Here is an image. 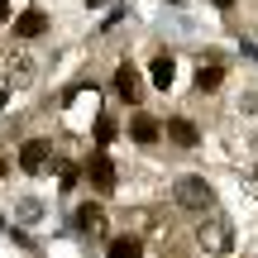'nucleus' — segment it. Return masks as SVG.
Wrapping results in <instances>:
<instances>
[{"mask_svg": "<svg viewBox=\"0 0 258 258\" xmlns=\"http://www.w3.org/2000/svg\"><path fill=\"white\" fill-rule=\"evenodd\" d=\"M196 244H201L206 253H230V249H234V230H230V220H225L220 211H206L201 225H196Z\"/></svg>", "mask_w": 258, "mask_h": 258, "instance_id": "nucleus-1", "label": "nucleus"}, {"mask_svg": "<svg viewBox=\"0 0 258 258\" xmlns=\"http://www.w3.org/2000/svg\"><path fill=\"white\" fill-rule=\"evenodd\" d=\"M172 201L182 206V211H196V215L215 211V191H211V182H206V177H177Z\"/></svg>", "mask_w": 258, "mask_h": 258, "instance_id": "nucleus-2", "label": "nucleus"}, {"mask_svg": "<svg viewBox=\"0 0 258 258\" xmlns=\"http://www.w3.org/2000/svg\"><path fill=\"white\" fill-rule=\"evenodd\" d=\"M48 163H53V144H48V139H24V148H19V167H24V172H43Z\"/></svg>", "mask_w": 258, "mask_h": 258, "instance_id": "nucleus-3", "label": "nucleus"}, {"mask_svg": "<svg viewBox=\"0 0 258 258\" xmlns=\"http://www.w3.org/2000/svg\"><path fill=\"white\" fill-rule=\"evenodd\" d=\"M86 177H91V186H96V191H115V163L101 153V148H96V153H91V163H86Z\"/></svg>", "mask_w": 258, "mask_h": 258, "instance_id": "nucleus-4", "label": "nucleus"}, {"mask_svg": "<svg viewBox=\"0 0 258 258\" xmlns=\"http://www.w3.org/2000/svg\"><path fill=\"white\" fill-rule=\"evenodd\" d=\"M115 91H120L129 105H139V101H144V77H139L129 62H120V67H115Z\"/></svg>", "mask_w": 258, "mask_h": 258, "instance_id": "nucleus-5", "label": "nucleus"}, {"mask_svg": "<svg viewBox=\"0 0 258 258\" xmlns=\"http://www.w3.org/2000/svg\"><path fill=\"white\" fill-rule=\"evenodd\" d=\"M15 34H19V38H38V34H48V15H43V10H24V15L15 19Z\"/></svg>", "mask_w": 258, "mask_h": 258, "instance_id": "nucleus-6", "label": "nucleus"}, {"mask_svg": "<svg viewBox=\"0 0 258 258\" xmlns=\"http://www.w3.org/2000/svg\"><path fill=\"white\" fill-rule=\"evenodd\" d=\"M77 225H82V234L101 239V234H105V225H110V220H105V211H101V206H82V211H77Z\"/></svg>", "mask_w": 258, "mask_h": 258, "instance_id": "nucleus-7", "label": "nucleus"}, {"mask_svg": "<svg viewBox=\"0 0 258 258\" xmlns=\"http://www.w3.org/2000/svg\"><path fill=\"white\" fill-rule=\"evenodd\" d=\"M10 77H15V86H29L38 77V62L29 53H10Z\"/></svg>", "mask_w": 258, "mask_h": 258, "instance_id": "nucleus-8", "label": "nucleus"}, {"mask_svg": "<svg viewBox=\"0 0 258 258\" xmlns=\"http://www.w3.org/2000/svg\"><path fill=\"white\" fill-rule=\"evenodd\" d=\"M158 134H163V129H158L153 115H134V124H129V139H134V144H153Z\"/></svg>", "mask_w": 258, "mask_h": 258, "instance_id": "nucleus-9", "label": "nucleus"}, {"mask_svg": "<svg viewBox=\"0 0 258 258\" xmlns=\"http://www.w3.org/2000/svg\"><path fill=\"white\" fill-rule=\"evenodd\" d=\"M167 139L177 148H196V124L191 120H167Z\"/></svg>", "mask_w": 258, "mask_h": 258, "instance_id": "nucleus-10", "label": "nucleus"}, {"mask_svg": "<svg viewBox=\"0 0 258 258\" xmlns=\"http://www.w3.org/2000/svg\"><path fill=\"white\" fill-rule=\"evenodd\" d=\"M105 258H144V239H139V234H120Z\"/></svg>", "mask_w": 258, "mask_h": 258, "instance_id": "nucleus-11", "label": "nucleus"}, {"mask_svg": "<svg viewBox=\"0 0 258 258\" xmlns=\"http://www.w3.org/2000/svg\"><path fill=\"white\" fill-rule=\"evenodd\" d=\"M220 82H225V67H220V62H211V67L196 72V91H215Z\"/></svg>", "mask_w": 258, "mask_h": 258, "instance_id": "nucleus-12", "label": "nucleus"}, {"mask_svg": "<svg viewBox=\"0 0 258 258\" xmlns=\"http://www.w3.org/2000/svg\"><path fill=\"white\" fill-rule=\"evenodd\" d=\"M172 77H177V62H172V57H153V82L158 86H163V91H167V86H172Z\"/></svg>", "mask_w": 258, "mask_h": 258, "instance_id": "nucleus-13", "label": "nucleus"}, {"mask_svg": "<svg viewBox=\"0 0 258 258\" xmlns=\"http://www.w3.org/2000/svg\"><path fill=\"white\" fill-rule=\"evenodd\" d=\"M110 139H115V120H110V115H101V120H96V148H105Z\"/></svg>", "mask_w": 258, "mask_h": 258, "instance_id": "nucleus-14", "label": "nucleus"}, {"mask_svg": "<svg viewBox=\"0 0 258 258\" xmlns=\"http://www.w3.org/2000/svg\"><path fill=\"white\" fill-rule=\"evenodd\" d=\"M57 172H62V186H77V167H72V163H62Z\"/></svg>", "mask_w": 258, "mask_h": 258, "instance_id": "nucleus-15", "label": "nucleus"}, {"mask_svg": "<svg viewBox=\"0 0 258 258\" xmlns=\"http://www.w3.org/2000/svg\"><path fill=\"white\" fill-rule=\"evenodd\" d=\"M5 101H10V82L0 77V105H5Z\"/></svg>", "mask_w": 258, "mask_h": 258, "instance_id": "nucleus-16", "label": "nucleus"}, {"mask_svg": "<svg viewBox=\"0 0 258 258\" xmlns=\"http://www.w3.org/2000/svg\"><path fill=\"white\" fill-rule=\"evenodd\" d=\"M5 19H10V0H0V24H5Z\"/></svg>", "mask_w": 258, "mask_h": 258, "instance_id": "nucleus-17", "label": "nucleus"}, {"mask_svg": "<svg viewBox=\"0 0 258 258\" xmlns=\"http://www.w3.org/2000/svg\"><path fill=\"white\" fill-rule=\"evenodd\" d=\"M215 5H234V0H215Z\"/></svg>", "mask_w": 258, "mask_h": 258, "instance_id": "nucleus-18", "label": "nucleus"}, {"mask_svg": "<svg viewBox=\"0 0 258 258\" xmlns=\"http://www.w3.org/2000/svg\"><path fill=\"white\" fill-rule=\"evenodd\" d=\"M5 172H10V167H5V163H0V177H5Z\"/></svg>", "mask_w": 258, "mask_h": 258, "instance_id": "nucleus-19", "label": "nucleus"}]
</instances>
